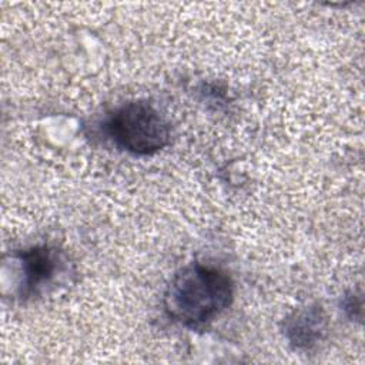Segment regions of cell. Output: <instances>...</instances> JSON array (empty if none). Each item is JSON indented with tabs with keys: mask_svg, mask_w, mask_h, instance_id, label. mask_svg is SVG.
<instances>
[{
	"mask_svg": "<svg viewBox=\"0 0 365 365\" xmlns=\"http://www.w3.org/2000/svg\"><path fill=\"white\" fill-rule=\"evenodd\" d=\"M234 299V282L221 268L191 262L180 268L164 292L165 314L190 329H204Z\"/></svg>",
	"mask_w": 365,
	"mask_h": 365,
	"instance_id": "1",
	"label": "cell"
},
{
	"mask_svg": "<svg viewBox=\"0 0 365 365\" xmlns=\"http://www.w3.org/2000/svg\"><path fill=\"white\" fill-rule=\"evenodd\" d=\"M103 130L111 143L133 155H153L171 138L167 118L147 101H130L111 111Z\"/></svg>",
	"mask_w": 365,
	"mask_h": 365,
	"instance_id": "2",
	"label": "cell"
},
{
	"mask_svg": "<svg viewBox=\"0 0 365 365\" xmlns=\"http://www.w3.org/2000/svg\"><path fill=\"white\" fill-rule=\"evenodd\" d=\"M20 262L23 281L20 295L24 298L36 295L46 287L60 268V254L50 245H33L16 252Z\"/></svg>",
	"mask_w": 365,
	"mask_h": 365,
	"instance_id": "3",
	"label": "cell"
},
{
	"mask_svg": "<svg viewBox=\"0 0 365 365\" xmlns=\"http://www.w3.org/2000/svg\"><path fill=\"white\" fill-rule=\"evenodd\" d=\"M282 331L294 349H312L327 334V317L322 307L311 304L295 309L284 319Z\"/></svg>",
	"mask_w": 365,
	"mask_h": 365,
	"instance_id": "4",
	"label": "cell"
},
{
	"mask_svg": "<svg viewBox=\"0 0 365 365\" xmlns=\"http://www.w3.org/2000/svg\"><path fill=\"white\" fill-rule=\"evenodd\" d=\"M342 308H344V311L346 312V315L349 318H361V312H362L361 297L355 295L354 292H351L349 295L344 297Z\"/></svg>",
	"mask_w": 365,
	"mask_h": 365,
	"instance_id": "5",
	"label": "cell"
}]
</instances>
